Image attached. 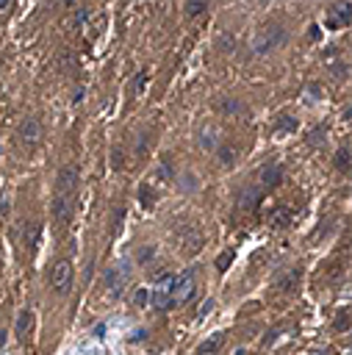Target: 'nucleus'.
Instances as JSON below:
<instances>
[{
    "label": "nucleus",
    "mask_w": 352,
    "mask_h": 355,
    "mask_svg": "<svg viewBox=\"0 0 352 355\" xmlns=\"http://www.w3.org/2000/svg\"><path fill=\"white\" fill-rule=\"evenodd\" d=\"M194 294V272L186 269L183 275L172 277V305H183Z\"/></svg>",
    "instance_id": "3"
},
{
    "label": "nucleus",
    "mask_w": 352,
    "mask_h": 355,
    "mask_svg": "<svg viewBox=\"0 0 352 355\" xmlns=\"http://www.w3.org/2000/svg\"><path fill=\"white\" fill-rule=\"evenodd\" d=\"M39 139H42V122L36 120V117H28L20 125V142L28 145V147H34V145H39Z\"/></svg>",
    "instance_id": "4"
},
{
    "label": "nucleus",
    "mask_w": 352,
    "mask_h": 355,
    "mask_svg": "<svg viewBox=\"0 0 352 355\" xmlns=\"http://www.w3.org/2000/svg\"><path fill=\"white\" fill-rule=\"evenodd\" d=\"M335 167H338L341 172H347V169H350V153H347V147H341L338 153H335Z\"/></svg>",
    "instance_id": "11"
},
{
    "label": "nucleus",
    "mask_w": 352,
    "mask_h": 355,
    "mask_svg": "<svg viewBox=\"0 0 352 355\" xmlns=\"http://www.w3.org/2000/svg\"><path fill=\"white\" fill-rule=\"evenodd\" d=\"M222 344H225V336H222V333H216V336L206 338V341L197 347V355H219Z\"/></svg>",
    "instance_id": "7"
},
{
    "label": "nucleus",
    "mask_w": 352,
    "mask_h": 355,
    "mask_svg": "<svg viewBox=\"0 0 352 355\" xmlns=\"http://www.w3.org/2000/svg\"><path fill=\"white\" fill-rule=\"evenodd\" d=\"M280 181H283V172H280V167H267V169L261 172V186H264V189H275Z\"/></svg>",
    "instance_id": "8"
},
{
    "label": "nucleus",
    "mask_w": 352,
    "mask_h": 355,
    "mask_svg": "<svg viewBox=\"0 0 352 355\" xmlns=\"http://www.w3.org/2000/svg\"><path fill=\"white\" fill-rule=\"evenodd\" d=\"M50 283L56 289V294H69L72 289V264L67 258H61L53 264V272H50Z\"/></svg>",
    "instance_id": "2"
},
{
    "label": "nucleus",
    "mask_w": 352,
    "mask_h": 355,
    "mask_svg": "<svg viewBox=\"0 0 352 355\" xmlns=\"http://www.w3.org/2000/svg\"><path fill=\"white\" fill-rule=\"evenodd\" d=\"M153 252H155L153 247H147V250H142V255H139V261H142V264H145V261L150 258V255H153Z\"/></svg>",
    "instance_id": "18"
},
{
    "label": "nucleus",
    "mask_w": 352,
    "mask_h": 355,
    "mask_svg": "<svg viewBox=\"0 0 352 355\" xmlns=\"http://www.w3.org/2000/svg\"><path fill=\"white\" fill-rule=\"evenodd\" d=\"M230 258H233V252H230V250L222 252V255L216 258V269H219V272H225V269H228V264H230Z\"/></svg>",
    "instance_id": "13"
},
{
    "label": "nucleus",
    "mask_w": 352,
    "mask_h": 355,
    "mask_svg": "<svg viewBox=\"0 0 352 355\" xmlns=\"http://www.w3.org/2000/svg\"><path fill=\"white\" fill-rule=\"evenodd\" d=\"M31 322H34V316H31V311H22L17 319V333L20 336H25L28 330H31Z\"/></svg>",
    "instance_id": "10"
},
{
    "label": "nucleus",
    "mask_w": 352,
    "mask_h": 355,
    "mask_svg": "<svg viewBox=\"0 0 352 355\" xmlns=\"http://www.w3.org/2000/svg\"><path fill=\"white\" fill-rule=\"evenodd\" d=\"M333 17L327 20V25L335 28V25H347L352 17V3H341V6H333V11H330Z\"/></svg>",
    "instance_id": "6"
},
{
    "label": "nucleus",
    "mask_w": 352,
    "mask_h": 355,
    "mask_svg": "<svg viewBox=\"0 0 352 355\" xmlns=\"http://www.w3.org/2000/svg\"><path fill=\"white\" fill-rule=\"evenodd\" d=\"M186 11L189 14H203L206 11V3H186Z\"/></svg>",
    "instance_id": "14"
},
{
    "label": "nucleus",
    "mask_w": 352,
    "mask_h": 355,
    "mask_svg": "<svg viewBox=\"0 0 352 355\" xmlns=\"http://www.w3.org/2000/svg\"><path fill=\"white\" fill-rule=\"evenodd\" d=\"M286 39V34L280 31V28H269V34L267 36H258V42H255V50L258 53H269V50H275L277 44Z\"/></svg>",
    "instance_id": "5"
},
{
    "label": "nucleus",
    "mask_w": 352,
    "mask_h": 355,
    "mask_svg": "<svg viewBox=\"0 0 352 355\" xmlns=\"http://www.w3.org/2000/svg\"><path fill=\"white\" fill-rule=\"evenodd\" d=\"M145 300H147V292H145V289H142V292H139V294H136V303H139V305H145Z\"/></svg>",
    "instance_id": "20"
},
{
    "label": "nucleus",
    "mask_w": 352,
    "mask_h": 355,
    "mask_svg": "<svg viewBox=\"0 0 352 355\" xmlns=\"http://www.w3.org/2000/svg\"><path fill=\"white\" fill-rule=\"evenodd\" d=\"M297 280H300V269H291L289 275H283V280H280V289H294V286H297Z\"/></svg>",
    "instance_id": "12"
},
{
    "label": "nucleus",
    "mask_w": 352,
    "mask_h": 355,
    "mask_svg": "<svg viewBox=\"0 0 352 355\" xmlns=\"http://www.w3.org/2000/svg\"><path fill=\"white\" fill-rule=\"evenodd\" d=\"M142 203L150 206V189H147V186H142Z\"/></svg>",
    "instance_id": "19"
},
{
    "label": "nucleus",
    "mask_w": 352,
    "mask_h": 355,
    "mask_svg": "<svg viewBox=\"0 0 352 355\" xmlns=\"http://www.w3.org/2000/svg\"><path fill=\"white\" fill-rule=\"evenodd\" d=\"M39 233H42L39 222H28V228H25V239H28V247H31V250H34L36 242H39Z\"/></svg>",
    "instance_id": "9"
},
{
    "label": "nucleus",
    "mask_w": 352,
    "mask_h": 355,
    "mask_svg": "<svg viewBox=\"0 0 352 355\" xmlns=\"http://www.w3.org/2000/svg\"><path fill=\"white\" fill-rule=\"evenodd\" d=\"M280 128H283V130H294V128H297V120H294V117H286V120H280Z\"/></svg>",
    "instance_id": "16"
},
{
    "label": "nucleus",
    "mask_w": 352,
    "mask_h": 355,
    "mask_svg": "<svg viewBox=\"0 0 352 355\" xmlns=\"http://www.w3.org/2000/svg\"><path fill=\"white\" fill-rule=\"evenodd\" d=\"M219 156H222L225 164H233V150L230 147H222V150H219Z\"/></svg>",
    "instance_id": "17"
},
{
    "label": "nucleus",
    "mask_w": 352,
    "mask_h": 355,
    "mask_svg": "<svg viewBox=\"0 0 352 355\" xmlns=\"http://www.w3.org/2000/svg\"><path fill=\"white\" fill-rule=\"evenodd\" d=\"M75 191H78V169L75 167H64L56 181V194H53V219L59 225H67L72 217V206H75Z\"/></svg>",
    "instance_id": "1"
},
{
    "label": "nucleus",
    "mask_w": 352,
    "mask_h": 355,
    "mask_svg": "<svg viewBox=\"0 0 352 355\" xmlns=\"http://www.w3.org/2000/svg\"><path fill=\"white\" fill-rule=\"evenodd\" d=\"M347 322H350V316H347V311H341V313H338V319H335V328L347 330Z\"/></svg>",
    "instance_id": "15"
}]
</instances>
